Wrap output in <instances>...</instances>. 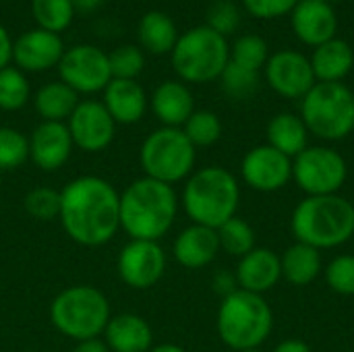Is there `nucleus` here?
<instances>
[{
    "label": "nucleus",
    "mask_w": 354,
    "mask_h": 352,
    "mask_svg": "<svg viewBox=\"0 0 354 352\" xmlns=\"http://www.w3.org/2000/svg\"><path fill=\"white\" fill-rule=\"evenodd\" d=\"M348 178V164L340 151L311 145L292 160V180L307 197L338 195Z\"/></svg>",
    "instance_id": "nucleus-10"
},
{
    "label": "nucleus",
    "mask_w": 354,
    "mask_h": 352,
    "mask_svg": "<svg viewBox=\"0 0 354 352\" xmlns=\"http://www.w3.org/2000/svg\"><path fill=\"white\" fill-rule=\"evenodd\" d=\"M290 228L299 243L317 251L342 247L354 237V205L340 195L305 197L292 212Z\"/></svg>",
    "instance_id": "nucleus-3"
},
{
    "label": "nucleus",
    "mask_w": 354,
    "mask_h": 352,
    "mask_svg": "<svg viewBox=\"0 0 354 352\" xmlns=\"http://www.w3.org/2000/svg\"><path fill=\"white\" fill-rule=\"evenodd\" d=\"M234 276L241 290L263 295L272 290L282 278L280 255H276L272 249L255 247L251 253L239 259Z\"/></svg>",
    "instance_id": "nucleus-19"
},
{
    "label": "nucleus",
    "mask_w": 354,
    "mask_h": 352,
    "mask_svg": "<svg viewBox=\"0 0 354 352\" xmlns=\"http://www.w3.org/2000/svg\"><path fill=\"white\" fill-rule=\"evenodd\" d=\"M241 203V185L236 176L222 166L195 170L183 189V210L193 224L220 228L236 216Z\"/></svg>",
    "instance_id": "nucleus-4"
},
{
    "label": "nucleus",
    "mask_w": 354,
    "mask_h": 352,
    "mask_svg": "<svg viewBox=\"0 0 354 352\" xmlns=\"http://www.w3.org/2000/svg\"><path fill=\"white\" fill-rule=\"evenodd\" d=\"M172 253H174V259L183 268L201 270L209 266L220 253L218 230L201 226V224H191L174 239Z\"/></svg>",
    "instance_id": "nucleus-20"
},
{
    "label": "nucleus",
    "mask_w": 354,
    "mask_h": 352,
    "mask_svg": "<svg viewBox=\"0 0 354 352\" xmlns=\"http://www.w3.org/2000/svg\"><path fill=\"white\" fill-rule=\"evenodd\" d=\"M270 58V52H268V44L261 35H241L234 44H232V50H230V60L239 66H245L249 71H257L261 66H266Z\"/></svg>",
    "instance_id": "nucleus-33"
},
{
    "label": "nucleus",
    "mask_w": 354,
    "mask_h": 352,
    "mask_svg": "<svg viewBox=\"0 0 354 352\" xmlns=\"http://www.w3.org/2000/svg\"><path fill=\"white\" fill-rule=\"evenodd\" d=\"M183 133L195 147H209L222 137V120L216 112L195 110L183 124Z\"/></svg>",
    "instance_id": "nucleus-31"
},
{
    "label": "nucleus",
    "mask_w": 354,
    "mask_h": 352,
    "mask_svg": "<svg viewBox=\"0 0 354 352\" xmlns=\"http://www.w3.org/2000/svg\"><path fill=\"white\" fill-rule=\"evenodd\" d=\"M241 176L253 191L276 193L292 180V160L268 143L257 145L243 158Z\"/></svg>",
    "instance_id": "nucleus-14"
},
{
    "label": "nucleus",
    "mask_w": 354,
    "mask_h": 352,
    "mask_svg": "<svg viewBox=\"0 0 354 352\" xmlns=\"http://www.w3.org/2000/svg\"><path fill=\"white\" fill-rule=\"evenodd\" d=\"M102 104L116 124H135L147 112V93L135 79H112L104 89Z\"/></svg>",
    "instance_id": "nucleus-21"
},
{
    "label": "nucleus",
    "mask_w": 354,
    "mask_h": 352,
    "mask_svg": "<svg viewBox=\"0 0 354 352\" xmlns=\"http://www.w3.org/2000/svg\"><path fill=\"white\" fill-rule=\"evenodd\" d=\"M73 139L64 122H39L29 137V160L44 172L62 168L73 151Z\"/></svg>",
    "instance_id": "nucleus-16"
},
{
    "label": "nucleus",
    "mask_w": 354,
    "mask_h": 352,
    "mask_svg": "<svg viewBox=\"0 0 354 352\" xmlns=\"http://www.w3.org/2000/svg\"><path fill=\"white\" fill-rule=\"evenodd\" d=\"M309 60L317 83H342V79L353 71L354 50L346 39L332 37L317 46Z\"/></svg>",
    "instance_id": "nucleus-24"
},
{
    "label": "nucleus",
    "mask_w": 354,
    "mask_h": 352,
    "mask_svg": "<svg viewBox=\"0 0 354 352\" xmlns=\"http://www.w3.org/2000/svg\"><path fill=\"white\" fill-rule=\"evenodd\" d=\"M178 214L172 185L141 176L120 193V228L137 241H158L168 234Z\"/></svg>",
    "instance_id": "nucleus-2"
},
{
    "label": "nucleus",
    "mask_w": 354,
    "mask_h": 352,
    "mask_svg": "<svg viewBox=\"0 0 354 352\" xmlns=\"http://www.w3.org/2000/svg\"><path fill=\"white\" fill-rule=\"evenodd\" d=\"M31 95V87L23 71L6 66L0 71V110H21Z\"/></svg>",
    "instance_id": "nucleus-32"
},
{
    "label": "nucleus",
    "mask_w": 354,
    "mask_h": 352,
    "mask_svg": "<svg viewBox=\"0 0 354 352\" xmlns=\"http://www.w3.org/2000/svg\"><path fill=\"white\" fill-rule=\"evenodd\" d=\"M64 54V44L58 33L46 29H31L25 31L17 41H12V60L17 62L19 71H48L58 66Z\"/></svg>",
    "instance_id": "nucleus-17"
},
{
    "label": "nucleus",
    "mask_w": 354,
    "mask_h": 352,
    "mask_svg": "<svg viewBox=\"0 0 354 352\" xmlns=\"http://www.w3.org/2000/svg\"><path fill=\"white\" fill-rule=\"evenodd\" d=\"M73 145L87 154L104 151L116 135V122L102 102H79L71 118L66 120Z\"/></svg>",
    "instance_id": "nucleus-13"
},
{
    "label": "nucleus",
    "mask_w": 354,
    "mask_h": 352,
    "mask_svg": "<svg viewBox=\"0 0 354 352\" xmlns=\"http://www.w3.org/2000/svg\"><path fill=\"white\" fill-rule=\"evenodd\" d=\"M25 352H33V351H25Z\"/></svg>",
    "instance_id": "nucleus-48"
},
{
    "label": "nucleus",
    "mask_w": 354,
    "mask_h": 352,
    "mask_svg": "<svg viewBox=\"0 0 354 352\" xmlns=\"http://www.w3.org/2000/svg\"><path fill=\"white\" fill-rule=\"evenodd\" d=\"M301 118L315 137L340 141L354 131V93L344 83H315L303 98Z\"/></svg>",
    "instance_id": "nucleus-8"
},
{
    "label": "nucleus",
    "mask_w": 354,
    "mask_h": 352,
    "mask_svg": "<svg viewBox=\"0 0 354 352\" xmlns=\"http://www.w3.org/2000/svg\"><path fill=\"white\" fill-rule=\"evenodd\" d=\"M214 290H216L222 299H226L228 295L236 293V290H239L236 276L230 274V272H218V274L214 276Z\"/></svg>",
    "instance_id": "nucleus-41"
},
{
    "label": "nucleus",
    "mask_w": 354,
    "mask_h": 352,
    "mask_svg": "<svg viewBox=\"0 0 354 352\" xmlns=\"http://www.w3.org/2000/svg\"><path fill=\"white\" fill-rule=\"evenodd\" d=\"M299 0H243L245 8L257 19H276L292 12Z\"/></svg>",
    "instance_id": "nucleus-40"
},
{
    "label": "nucleus",
    "mask_w": 354,
    "mask_h": 352,
    "mask_svg": "<svg viewBox=\"0 0 354 352\" xmlns=\"http://www.w3.org/2000/svg\"><path fill=\"white\" fill-rule=\"evenodd\" d=\"M110 303L106 295L87 284H75L58 293L50 305L52 326L75 342L100 338L110 322Z\"/></svg>",
    "instance_id": "nucleus-6"
},
{
    "label": "nucleus",
    "mask_w": 354,
    "mask_h": 352,
    "mask_svg": "<svg viewBox=\"0 0 354 352\" xmlns=\"http://www.w3.org/2000/svg\"><path fill=\"white\" fill-rule=\"evenodd\" d=\"M338 17L328 0H299L292 8V29L297 37L313 48L336 37Z\"/></svg>",
    "instance_id": "nucleus-18"
},
{
    "label": "nucleus",
    "mask_w": 354,
    "mask_h": 352,
    "mask_svg": "<svg viewBox=\"0 0 354 352\" xmlns=\"http://www.w3.org/2000/svg\"><path fill=\"white\" fill-rule=\"evenodd\" d=\"M197 147L187 139L183 129L162 127L153 131L139 149V164L143 176L174 185L193 174Z\"/></svg>",
    "instance_id": "nucleus-9"
},
{
    "label": "nucleus",
    "mask_w": 354,
    "mask_h": 352,
    "mask_svg": "<svg viewBox=\"0 0 354 352\" xmlns=\"http://www.w3.org/2000/svg\"><path fill=\"white\" fill-rule=\"evenodd\" d=\"M23 205H25V212L39 222L58 220V216H60V191L50 189V187H35L25 195Z\"/></svg>",
    "instance_id": "nucleus-34"
},
{
    "label": "nucleus",
    "mask_w": 354,
    "mask_h": 352,
    "mask_svg": "<svg viewBox=\"0 0 354 352\" xmlns=\"http://www.w3.org/2000/svg\"><path fill=\"white\" fill-rule=\"evenodd\" d=\"M266 79L282 98H305L317 83L311 60L297 50H280L266 62Z\"/></svg>",
    "instance_id": "nucleus-15"
},
{
    "label": "nucleus",
    "mask_w": 354,
    "mask_h": 352,
    "mask_svg": "<svg viewBox=\"0 0 354 352\" xmlns=\"http://www.w3.org/2000/svg\"><path fill=\"white\" fill-rule=\"evenodd\" d=\"M29 160V137L10 127H0V170L19 168Z\"/></svg>",
    "instance_id": "nucleus-35"
},
{
    "label": "nucleus",
    "mask_w": 354,
    "mask_h": 352,
    "mask_svg": "<svg viewBox=\"0 0 354 352\" xmlns=\"http://www.w3.org/2000/svg\"><path fill=\"white\" fill-rule=\"evenodd\" d=\"M116 270L129 288L147 290L166 274V253L158 241L131 239L118 253Z\"/></svg>",
    "instance_id": "nucleus-12"
},
{
    "label": "nucleus",
    "mask_w": 354,
    "mask_h": 352,
    "mask_svg": "<svg viewBox=\"0 0 354 352\" xmlns=\"http://www.w3.org/2000/svg\"><path fill=\"white\" fill-rule=\"evenodd\" d=\"M104 338L112 352H149L153 346V330L147 319L137 313H118L110 317Z\"/></svg>",
    "instance_id": "nucleus-22"
},
{
    "label": "nucleus",
    "mask_w": 354,
    "mask_h": 352,
    "mask_svg": "<svg viewBox=\"0 0 354 352\" xmlns=\"http://www.w3.org/2000/svg\"><path fill=\"white\" fill-rule=\"evenodd\" d=\"M328 286L342 297H354V255H338L326 268Z\"/></svg>",
    "instance_id": "nucleus-37"
},
{
    "label": "nucleus",
    "mask_w": 354,
    "mask_h": 352,
    "mask_svg": "<svg viewBox=\"0 0 354 352\" xmlns=\"http://www.w3.org/2000/svg\"><path fill=\"white\" fill-rule=\"evenodd\" d=\"M218 241L220 251H226L228 255L241 259L255 249V230L247 220L234 216L218 228Z\"/></svg>",
    "instance_id": "nucleus-29"
},
{
    "label": "nucleus",
    "mask_w": 354,
    "mask_h": 352,
    "mask_svg": "<svg viewBox=\"0 0 354 352\" xmlns=\"http://www.w3.org/2000/svg\"><path fill=\"white\" fill-rule=\"evenodd\" d=\"M220 79H222V87L226 89V93H230L234 98H247L249 93L255 91V87L259 83V73L249 71V68L239 66L232 60H228Z\"/></svg>",
    "instance_id": "nucleus-38"
},
{
    "label": "nucleus",
    "mask_w": 354,
    "mask_h": 352,
    "mask_svg": "<svg viewBox=\"0 0 354 352\" xmlns=\"http://www.w3.org/2000/svg\"><path fill=\"white\" fill-rule=\"evenodd\" d=\"M10 60H12V39L8 31L0 25V71L6 68Z\"/></svg>",
    "instance_id": "nucleus-42"
},
{
    "label": "nucleus",
    "mask_w": 354,
    "mask_h": 352,
    "mask_svg": "<svg viewBox=\"0 0 354 352\" xmlns=\"http://www.w3.org/2000/svg\"><path fill=\"white\" fill-rule=\"evenodd\" d=\"M230 60V48L222 33L199 25L183 33L172 50V66L183 81L209 83L220 79Z\"/></svg>",
    "instance_id": "nucleus-7"
},
{
    "label": "nucleus",
    "mask_w": 354,
    "mask_h": 352,
    "mask_svg": "<svg viewBox=\"0 0 354 352\" xmlns=\"http://www.w3.org/2000/svg\"><path fill=\"white\" fill-rule=\"evenodd\" d=\"M71 352H110V349L106 346L104 340L100 338H93V340H83V342H77L75 349Z\"/></svg>",
    "instance_id": "nucleus-43"
},
{
    "label": "nucleus",
    "mask_w": 354,
    "mask_h": 352,
    "mask_svg": "<svg viewBox=\"0 0 354 352\" xmlns=\"http://www.w3.org/2000/svg\"><path fill=\"white\" fill-rule=\"evenodd\" d=\"M149 352H187L183 346H178V344H158V346H151V351Z\"/></svg>",
    "instance_id": "nucleus-46"
},
{
    "label": "nucleus",
    "mask_w": 354,
    "mask_h": 352,
    "mask_svg": "<svg viewBox=\"0 0 354 352\" xmlns=\"http://www.w3.org/2000/svg\"><path fill=\"white\" fill-rule=\"evenodd\" d=\"M112 79H135L145 66V56L137 46H120L108 54Z\"/></svg>",
    "instance_id": "nucleus-36"
},
{
    "label": "nucleus",
    "mask_w": 354,
    "mask_h": 352,
    "mask_svg": "<svg viewBox=\"0 0 354 352\" xmlns=\"http://www.w3.org/2000/svg\"><path fill=\"white\" fill-rule=\"evenodd\" d=\"M216 328L220 340L232 351L259 349L274 330V311L263 295L239 288L222 299Z\"/></svg>",
    "instance_id": "nucleus-5"
},
{
    "label": "nucleus",
    "mask_w": 354,
    "mask_h": 352,
    "mask_svg": "<svg viewBox=\"0 0 354 352\" xmlns=\"http://www.w3.org/2000/svg\"><path fill=\"white\" fill-rule=\"evenodd\" d=\"M272 352H311V346L303 340H284L280 342Z\"/></svg>",
    "instance_id": "nucleus-44"
},
{
    "label": "nucleus",
    "mask_w": 354,
    "mask_h": 352,
    "mask_svg": "<svg viewBox=\"0 0 354 352\" xmlns=\"http://www.w3.org/2000/svg\"><path fill=\"white\" fill-rule=\"evenodd\" d=\"M266 137H268V145H272L280 154L288 156L290 160H295L303 149L309 147L307 145L309 131H307L303 118L297 114H290V112L276 114L268 122Z\"/></svg>",
    "instance_id": "nucleus-26"
},
{
    "label": "nucleus",
    "mask_w": 354,
    "mask_h": 352,
    "mask_svg": "<svg viewBox=\"0 0 354 352\" xmlns=\"http://www.w3.org/2000/svg\"><path fill=\"white\" fill-rule=\"evenodd\" d=\"M60 81L77 93H95L112 81L108 54L95 46L81 44L68 48L58 62Z\"/></svg>",
    "instance_id": "nucleus-11"
},
{
    "label": "nucleus",
    "mask_w": 354,
    "mask_h": 352,
    "mask_svg": "<svg viewBox=\"0 0 354 352\" xmlns=\"http://www.w3.org/2000/svg\"><path fill=\"white\" fill-rule=\"evenodd\" d=\"M75 10H83V12H91L93 8H97L102 4V0H71Z\"/></svg>",
    "instance_id": "nucleus-45"
},
{
    "label": "nucleus",
    "mask_w": 354,
    "mask_h": 352,
    "mask_svg": "<svg viewBox=\"0 0 354 352\" xmlns=\"http://www.w3.org/2000/svg\"><path fill=\"white\" fill-rule=\"evenodd\" d=\"M139 41L151 54L172 52L178 41L174 21L162 10L145 12L139 21Z\"/></svg>",
    "instance_id": "nucleus-28"
},
{
    "label": "nucleus",
    "mask_w": 354,
    "mask_h": 352,
    "mask_svg": "<svg viewBox=\"0 0 354 352\" xmlns=\"http://www.w3.org/2000/svg\"><path fill=\"white\" fill-rule=\"evenodd\" d=\"M35 110L44 120L50 122H64L71 118L75 108L79 106V93L73 91L62 81L46 83L35 93Z\"/></svg>",
    "instance_id": "nucleus-27"
},
{
    "label": "nucleus",
    "mask_w": 354,
    "mask_h": 352,
    "mask_svg": "<svg viewBox=\"0 0 354 352\" xmlns=\"http://www.w3.org/2000/svg\"><path fill=\"white\" fill-rule=\"evenodd\" d=\"M280 266H282V278L286 282L299 288L309 286L319 278L324 270L322 251L297 241L284 251V255L280 257Z\"/></svg>",
    "instance_id": "nucleus-25"
},
{
    "label": "nucleus",
    "mask_w": 354,
    "mask_h": 352,
    "mask_svg": "<svg viewBox=\"0 0 354 352\" xmlns=\"http://www.w3.org/2000/svg\"><path fill=\"white\" fill-rule=\"evenodd\" d=\"M31 10L39 29L52 33L64 31L75 17V6L71 0H31Z\"/></svg>",
    "instance_id": "nucleus-30"
},
{
    "label": "nucleus",
    "mask_w": 354,
    "mask_h": 352,
    "mask_svg": "<svg viewBox=\"0 0 354 352\" xmlns=\"http://www.w3.org/2000/svg\"><path fill=\"white\" fill-rule=\"evenodd\" d=\"M239 25V8L230 0H216L207 10V27L222 33H232Z\"/></svg>",
    "instance_id": "nucleus-39"
},
{
    "label": "nucleus",
    "mask_w": 354,
    "mask_h": 352,
    "mask_svg": "<svg viewBox=\"0 0 354 352\" xmlns=\"http://www.w3.org/2000/svg\"><path fill=\"white\" fill-rule=\"evenodd\" d=\"M241 352H261L259 349H251V351H241Z\"/></svg>",
    "instance_id": "nucleus-47"
},
{
    "label": "nucleus",
    "mask_w": 354,
    "mask_h": 352,
    "mask_svg": "<svg viewBox=\"0 0 354 352\" xmlns=\"http://www.w3.org/2000/svg\"><path fill=\"white\" fill-rule=\"evenodd\" d=\"M58 220L77 245L102 247L120 230V193L102 176H77L60 191Z\"/></svg>",
    "instance_id": "nucleus-1"
},
{
    "label": "nucleus",
    "mask_w": 354,
    "mask_h": 352,
    "mask_svg": "<svg viewBox=\"0 0 354 352\" xmlns=\"http://www.w3.org/2000/svg\"><path fill=\"white\" fill-rule=\"evenodd\" d=\"M151 110L164 127L183 129L195 112V100L189 87L180 81H164L151 93Z\"/></svg>",
    "instance_id": "nucleus-23"
},
{
    "label": "nucleus",
    "mask_w": 354,
    "mask_h": 352,
    "mask_svg": "<svg viewBox=\"0 0 354 352\" xmlns=\"http://www.w3.org/2000/svg\"><path fill=\"white\" fill-rule=\"evenodd\" d=\"M328 2H330V0H328Z\"/></svg>",
    "instance_id": "nucleus-49"
}]
</instances>
